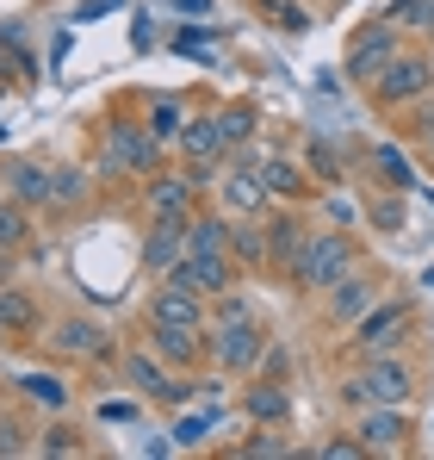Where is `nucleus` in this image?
I'll return each instance as SVG.
<instances>
[{"mask_svg": "<svg viewBox=\"0 0 434 460\" xmlns=\"http://www.w3.org/2000/svg\"><path fill=\"white\" fill-rule=\"evenodd\" d=\"M161 168V137L149 131V119H106V131H100V162H93V174H106V181H118V174H131V181H149Z\"/></svg>", "mask_w": 434, "mask_h": 460, "instance_id": "obj_1", "label": "nucleus"}, {"mask_svg": "<svg viewBox=\"0 0 434 460\" xmlns=\"http://www.w3.org/2000/svg\"><path fill=\"white\" fill-rule=\"evenodd\" d=\"M410 392H416V374H410V361L391 349V355H366L360 374H348V380H342V404H348V411L410 404Z\"/></svg>", "mask_w": 434, "mask_h": 460, "instance_id": "obj_2", "label": "nucleus"}, {"mask_svg": "<svg viewBox=\"0 0 434 460\" xmlns=\"http://www.w3.org/2000/svg\"><path fill=\"white\" fill-rule=\"evenodd\" d=\"M342 274H354V236L335 225V230H310V243H304V255L286 280L298 293H329Z\"/></svg>", "mask_w": 434, "mask_h": 460, "instance_id": "obj_3", "label": "nucleus"}, {"mask_svg": "<svg viewBox=\"0 0 434 460\" xmlns=\"http://www.w3.org/2000/svg\"><path fill=\"white\" fill-rule=\"evenodd\" d=\"M429 93H434V57H422V50H397V57L378 69V81H372V100H378L385 112L416 106V100H429Z\"/></svg>", "mask_w": 434, "mask_h": 460, "instance_id": "obj_4", "label": "nucleus"}, {"mask_svg": "<svg viewBox=\"0 0 434 460\" xmlns=\"http://www.w3.org/2000/svg\"><path fill=\"white\" fill-rule=\"evenodd\" d=\"M205 349H212L217 374H255L261 355H267V330H261V317H248V323H205Z\"/></svg>", "mask_w": 434, "mask_h": 460, "instance_id": "obj_5", "label": "nucleus"}, {"mask_svg": "<svg viewBox=\"0 0 434 460\" xmlns=\"http://www.w3.org/2000/svg\"><path fill=\"white\" fill-rule=\"evenodd\" d=\"M161 280H174V287H187V293H199V299H217V293H230V287L242 280V261H236L230 249H212V255H180Z\"/></svg>", "mask_w": 434, "mask_h": 460, "instance_id": "obj_6", "label": "nucleus"}, {"mask_svg": "<svg viewBox=\"0 0 434 460\" xmlns=\"http://www.w3.org/2000/svg\"><path fill=\"white\" fill-rule=\"evenodd\" d=\"M118 374H125V385H137L143 398H161V404H187V398H193V380H174V367H168L149 342L118 361Z\"/></svg>", "mask_w": 434, "mask_h": 460, "instance_id": "obj_7", "label": "nucleus"}, {"mask_svg": "<svg viewBox=\"0 0 434 460\" xmlns=\"http://www.w3.org/2000/svg\"><path fill=\"white\" fill-rule=\"evenodd\" d=\"M267 199H273V187H267V168H261V162H223V174H217V206H223L230 218L267 212Z\"/></svg>", "mask_w": 434, "mask_h": 460, "instance_id": "obj_8", "label": "nucleus"}, {"mask_svg": "<svg viewBox=\"0 0 434 460\" xmlns=\"http://www.w3.org/2000/svg\"><path fill=\"white\" fill-rule=\"evenodd\" d=\"M404 44H397V25L391 19H378V25H366V31H354V44H348V63H342V75L354 81V87H372L378 81V69L397 57Z\"/></svg>", "mask_w": 434, "mask_h": 460, "instance_id": "obj_9", "label": "nucleus"}, {"mask_svg": "<svg viewBox=\"0 0 434 460\" xmlns=\"http://www.w3.org/2000/svg\"><path fill=\"white\" fill-rule=\"evenodd\" d=\"M143 206H149V218H193L199 212V187L187 181V168H155L143 181Z\"/></svg>", "mask_w": 434, "mask_h": 460, "instance_id": "obj_10", "label": "nucleus"}, {"mask_svg": "<svg viewBox=\"0 0 434 460\" xmlns=\"http://www.w3.org/2000/svg\"><path fill=\"white\" fill-rule=\"evenodd\" d=\"M404 330H410V305L404 299H378L354 323V349L360 355H391V349H404Z\"/></svg>", "mask_w": 434, "mask_h": 460, "instance_id": "obj_11", "label": "nucleus"}, {"mask_svg": "<svg viewBox=\"0 0 434 460\" xmlns=\"http://www.w3.org/2000/svg\"><path fill=\"white\" fill-rule=\"evenodd\" d=\"M0 187H6V199L44 212V206H50V162H38V155H6V162H0Z\"/></svg>", "mask_w": 434, "mask_h": 460, "instance_id": "obj_12", "label": "nucleus"}, {"mask_svg": "<svg viewBox=\"0 0 434 460\" xmlns=\"http://www.w3.org/2000/svg\"><path fill=\"white\" fill-rule=\"evenodd\" d=\"M50 355H63V361H106L112 355V336L93 317H63L50 330Z\"/></svg>", "mask_w": 434, "mask_h": 460, "instance_id": "obj_13", "label": "nucleus"}, {"mask_svg": "<svg viewBox=\"0 0 434 460\" xmlns=\"http://www.w3.org/2000/svg\"><path fill=\"white\" fill-rule=\"evenodd\" d=\"M410 417H404V404H372V411H360V442L366 455H404L410 448Z\"/></svg>", "mask_w": 434, "mask_h": 460, "instance_id": "obj_14", "label": "nucleus"}, {"mask_svg": "<svg viewBox=\"0 0 434 460\" xmlns=\"http://www.w3.org/2000/svg\"><path fill=\"white\" fill-rule=\"evenodd\" d=\"M212 299H199V293H187V287H174V280H155V293H149V323H187V330H205L212 323Z\"/></svg>", "mask_w": 434, "mask_h": 460, "instance_id": "obj_15", "label": "nucleus"}, {"mask_svg": "<svg viewBox=\"0 0 434 460\" xmlns=\"http://www.w3.org/2000/svg\"><path fill=\"white\" fill-rule=\"evenodd\" d=\"M149 349L174 367V374H187V367H199L212 349H205V330H187V323H149Z\"/></svg>", "mask_w": 434, "mask_h": 460, "instance_id": "obj_16", "label": "nucleus"}, {"mask_svg": "<svg viewBox=\"0 0 434 460\" xmlns=\"http://www.w3.org/2000/svg\"><path fill=\"white\" fill-rule=\"evenodd\" d=\"M261 225H267V268H273V274H291L298 255H304V243H310L304 218L286 206V212H273V218H261Z\"/></svg>", "mask_w": 434, "mask_h": 460, "instance_id": "obj_17", "label": "nucleus"}, {"mask_svg": "<svg viewBox=\"0 0 434 460\" xmlns=\"http://www.w3.org/2000/svg\"><path fill=\"white\" fill-rule=\"evenodd\" d=\"M242 417L248 423H261V429H280L291 417V392L286 380H267V374H255V385L242 392Z\"/></svg>", "mask_w": 434, "mask_h": 460, "instance_id": "obj_18", "label": "nucleus"}, {"mask_svg": "<svg viewBox=\"0 0 434 460\" xmlns=\"http://www.w3.org/2000/svg\"><path fill=\"white\" fill-rule=\"evenodd\" d=\"M180 255H187V225H180V218H149V230H143V268L161 280Z\"/></svg>", "mask_w": 434, "mask_h": 460, "instance_id": "obj_19", "label": "nucleus"}, {"mask_svg": "<svg viewBox=\"0 0 434 460\" xmlns=\"http://www.w3.org/2000/svg\"><path fill=\"white\" fill-rule=\"evenodd\" d=\"M372 305H378V287H372L366 274H342V280L329 287V317H335V323H348V330H354Z\"/></svg>", "mask_w": 434, "mask_h": 460, "instance_id": "obj_20", "label": "nucleus"}, {"mask_svg": "<svg viewBox=\"0 0 434 460\" xmlns=\"http://www.w3.org/2000/svg\"><path fill=\"white\" fill-rule=\"evenodd\" d=\"M44 311L25 287H0V342H19V336H38Z\"/></svg>", "mask_w": 434, "mask_h": 460, "instance_id": "obj_21", "label": "nucleus"}, {"mask_svg": "<svg viewBox=\"0 0 434 460\" xmlns=\"http://www.w3.org/2000/svg\"><path fill=\"white\" fill-rule=\"evenodd\" d=\"M174 144H180V155H205V162H223V155H230V137H223L217 112H193Z\"/></svg>", "mask_w": 434, "mask_h": 460, "instance_id": "obj_22", "label": "nucleus"}, {"mask_svg": "<svg viewBox=\"0 0 434 460\" xmlns=\"http://www.w3.org/2000/svg\"><path fill=\"white\" fill-rule=\"evenodd\" d=\"M93 199V168H50V212H81Z\"/></svg>", "mask_w": 434, "mask_h": 460, "instance_id": "obj_23", "label": "nucleus"}, {"mask_svg": "<svg viewBox=\"0 0 434 460\" xmlns=\"http://www.w3.org/2000/svg\"><path fill=\"white\" fill-rule=\"evenodd\" d=\"M230 212L217 206V212H193L187 218V255H212V249H230Z\"/></svg>", "mask_w": 434, "mask_h": 460, "instance_id": "obj_24", "label": "nucleus"}, {"mask_svg": "<svg viewBox=\"0 0 434 460\" xmlns=\"http://www.w3.org/2000/svg\"><path fill=\"white\" fill-rule=\"evenodd\" d=\"M230 255L242 268H267V225H261V212H248V218L230 225Z\"/></svg>", "mask_w": 434, "mask_h": 460, "instance_id": "obj_25", "label": "nucleus"}, {"mask_svg": "<svg viewBox=\"0 0 434 460\" xmlns=\"http://www.w3.org/2000/svg\"><path fill=\"white\" fill-rule=\"evenodd\" d=\"M261 168H267V187H273V199L298 206V199L310 193V168H298V162H286V155H267Z\"/></svg>", "mask_w": 434, "mask_h": 460, "instance_id": "obj_26", "label": "nucleus"}, {"mask_svg": "<svg viewBox=\"0 0 434 460\" xmlns=\"http://www.w3.org/2000/svg\"><path fill=\"white\" fill-rule=\"evenodd\" d=\"M372 168H378V181H385V187H397V193H410V187H416V162L397 150V144H372Z\"/></svg>", "mask_w": 434, "mask_h": 460, "instance_id": "obj_27", "label": "nucleus"}, {"mask_svg": "<svg viewBox=\"0 0 434 460\" xmlns=\"http://www.w3.org/2000/svg\"><path fill=\"white\" fill-rule=\"evenodd\" d=\"M217 125H223L230 150H236V144H255V131H261V112H255L248 100H230V106H217Z\"/></svg>", "mask_w": 434, "mask_h": 460, "instance_id": "obj_28", "label": "nucleus"}, {"mask_svg": "<svg viewBox=\"0 0 434 460\" xmlns=\"http://www.w3.org/2000/svg\"><path fill=\"white\" fill-rule=\"evenodd\" d=\"M25 243H31V206L0 199V255L6 249H25Z\"/></svg>", "mask_w": 434, "mask_h": 460, "instance_id": "obj_29", "label": "nucleus"}, {"mask_svg": "<svg viewBox=\"0 0 434 460\" xmlns=\"http://www.w3.org/2000/svg\"><path fill=\"white\" fill-rule=\"evenodd\" d=\"M25 398L31 404H44V411H69V380L63 374H25Z\"/></svg>", "mask_w": 434, "mask_h": 460, "instance_id": "obj_30", "label": "nucleus"}, {"mask_svg": "<svg viewBox=\"0 0 434 460\" xmlns=\"http://www.w3.org/2000/svg\"><path fill=\"white\" fill-rule=\"evenodd\" d=\"M304 162H310V174H317L323 187H342V155L329 150L323 137H310V144H304Z\"/></svg>", "mask_w": 434, "mask_h": 460, "instance_id": "obj_31", "label": "nucleus"}, {"mask_svg": "<svg viewBox=\"0 0 434 460\" xmlns=\"http://www.w3.org/2000/svg\"><path fill=\"white\" fill-rule=\"evenodd\" d=\"M248 317H255V299H248L242 287H230V293L212 299V323H248Z\"/></svg>", "mask_w": 434, "mask_h": 460, "instance_id": "obj_32", "label": "nucleus"}, {"mask_svg": "<svg viewBox=\"0 0 434 460\" xmlns=\"http://www.w3.org/2000/svg\"><path fill=\"white\" fill-rule=\"evenodd\" d=\"M180 125H187V119H180V106H174V100L149 106V131H155L161 144H174V137H180Z\"/></svg>", "mask_w": 434, "mask_h": 460, "instance_id": "obj_33", "label": "nucleus"}, {"mask_svg": "<svg viewBox=\"0 0 434 460\" xmlns=\"http://www.w3.org/2000/svg\"><path fill=\"white\" fill-rule=\"evenodd\" d=\"M31 455H81V442H74V429H63V423H50L38 442H31Z\"/></svg>", "mask_w": 434, "mask_h": 460, "instance_id": "obj_34", "label": "nucleus"}, {"mask_svg": "<svg viewBox=\"0 0 434 460\" xmlns=\"http://www.w3.org/2000/svg\"><path fill=\"white\" fill-rule=\"evenodd\" d=\"M366 218H372L378 230H397V225H404V193L391 187L385 199H372V212H366Z\"/></svg>", "mask_w": 434, "mask_h": 460, "instance_id": "obj_35", "label": "nucleus"}, {"mask_svg": "<svg viewBox=\"0 0 434 460\" xmlns=\"http://www.w3.org/2000/svg\"><path fill=\"white\" fill-rule=\"evenodd\" d=\"M310 455L317 460H366V442L360 436H335V442H317Z\"/></svg>", "mask_w": 434, "mask_h": 460, "instance_id": "obj_36", "label": "nucleus"}, {"mask_svg": "<svg viewBox=\"0 0 434 460\" xmlns=\"http://www.w3.org/2000/svg\"><path fill=\"white\" fill-rule=\"evenodd\" d=\"M212 429H217V411H205V417H187V423L174 429V442H180V448H199Z\"/></svg>", "mask_w": 434, "mask_h": 460, "instance_id": "obj_37", "label": "nucleus"}, {"mask_svg": "<svg viewBox=\"0 0 434 460\" xmlns=\"http://www.w3.org/2000/svg\"><path fill=\"white\" fill-rule=\"evenodd\" d=\"M0 75H13V81H31V63H25V50L0 31Z\"/></svg>", "mask_w": 434, "mask_h": 460, "instance_id": "obj_38", "label": "nucleus"}, {"mask_svg": "<svg viewBox=\"0 0 434 460\" xmlns=\"http://www.w3.org/2000/svg\"><path fill=\"white\" fill-rule=\"evenodd\" d=\"M174 50H180V57H199V63H217L212 38H205V31H193V25H187V31H180V38H174Z\"/></svg>", "mask_w": 434, "mask_h": 460, "instance_id": "obj_39", "label": "nucleus"}, {"mask_svg": "<svg viewBox=\"0 0 434 460\" xmlns=\"http://www.w3.org/2000/svg\"><path fill=\"white\" fill-rule=\"evenodd\" d=\"M273 460V455H286V442H273V436H248V442H242V448H236V460Z\"/></svg>", "mask_w": 434, "mask_h": 460, "instance_id": "obj_40", "label": "nucleus"}, {"mask_svg": "<svg viewBox=\"0 0 434 460\" xmlns=\"http://www.w3.org/2000/svg\"><path fill=\"white\" fill-rule=\"evenodd\" d=\"M0 455H31V442L19 436V423H0Z\"/></svg>", "mask_w": 434, "mask_h": 460, "instance_id": "obj_41", "label": "nucleus"}, {"mask_svg": "<svg viewBox=\"0 0 434 460\" xmlns=\"http://www.w3.org/2000/svg\"><path fill=\"white\" fill-rule=\"evenodd\" d=\"M100 417H106V423H131V417H137V404H100Z\"/></svg>", "mask_w": 434, "mask_h": 460, "instance_id": "obj_42", "label": "nucleus"}, {"mask_svg": "<svg viewBox=\"0 0 434 460\" xmlns=\"http://www.w3.org/2000/svg\"><path fill=\"white\" fill-rule=\"evenodd\" d=\"M205 6H212V0H180V13H205Z\"/></svg>", "mask_w": 434, "mask_h": 460, "instance_id": "obj_43", "label": "nucleus"}, {"mask_svg": "<svg viewBox=\"0 0 434 460\" xmlns=\"http://www.w3.org/2000/svg\"><path fill=\"white\" fill-rule=\"evenodd\" d=\"M429 287H434V268H429Z\"/></svg>", "mask_w": 434, "mask_h": 460, "instance_id": "obj_44", "label": "nucleus"}, {"mask_svg": "<svg viewBox=\"0 0 434 460\" xmlns=\"http://www.w3.org/2000/svg\"><path fill=\"white\" fill-rule=\"evenodd\" d=\"M429 150H434V131H429Z\"/></svg>", "mask_w": 434, "mask_h": 460, "instance_id": "obj_45", "label": "nucleus"}]
</instances>
